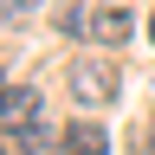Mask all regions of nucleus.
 Returning <instances> with one entry per match:
<instances>
[{
  "instance_id": "f257e3e1",
  "label": "nucleus",
  "mask_w": 155,
  "mask_h": 155,
  "mask_svg": "<svg viewBox=\"0 0 155 155\" xmlns=\"http://www.w3.org/2000/svg\"><path fill=\"white\" fill-rule=\"evenodd\" d=\"M71 97H78L84 110L116 104V71L104 65V58H78V65H71Z\"/></svg>"
},
{
  "instance_id": "f03ea898",
  "label": "nucleus",
  "mask_w": 155,
  "mask_h": 155,
  "mask_svg": "<svg viewBox=\"0 0 155 155\" xmlns=\"http://www.w3.org/2000/svg\"><path fill=\"white\" fill-rule=\"evenodd\" d=\"M0 116H7V129L39 123V91H32V84H7V97H0Z\"/></svg>"
},
{
  "instance_id": "7ed1b4c3",
  "label": "nucleus",
  "mask_w": 155,
  "mask_h": 155,
  "mask_svg": "<svg viewBox=\"0 0 155 155\" xmlns=\"http://www.w3.org/2000/svg\"><path fill=\"white\" fill-rule=\"evenodd\" d=\"M65 155H110V136L97 123H71L65 129Z\"/></svg>"
},
{
  "instance_id": "20e7f679",
  "label": "nucleus",
  "mask_w": 155,
  "mask_h": 155,
  "mask_svg": "<svg viewBox=\"0 0 155 155\" xmlns=\"http://www.w3.org/2000/svg\"><path fill=\"white\" fill-rule=\"evenodd\" d=\"M13 142H19V149H26V155H52V149H58L45 123H26V129H13Z\"/></svg>"
},
{
  "instance_id": "39448f33",
  "label": "nucleus",
  "mask_w": 155,
  "mask_h": 155,
  "mask_svg": "<svg viewBox=\"0 0 155 155\" xmlns=\"http://www.w3.org/2000/svg\"><path fill=\"white\" fill-rule=\"evenodd\" d=\"M97 39H104V45H123V39H129V13H97Z\"/></svg>"
},
{
  "instance_id": "423d86ee",
  "label": "nucleus",
  "mask_w": 155,
  "mask_h": 155,
  "mask_svg": "<svg viewBox=\"0 0 155 155\" xmlns=\"http://www.w3.org/2000/svg\"><path fill=\"white\" fill-rule=\"evenodd\" d=\"M58 32H65V39H84V32H97L91 7H65V13H58Z\"/></svg>"
},
{
  "instance_id": "0eeeda50",
  "label": "nucleus",
  "mask_w": 155,
  "mask_h": 155,
  "mask_svg": "<svg viewBox=\"0 0 155 155\" xmlns=\"http://www.w3.org/2000/svg\"><path fill=\"white\" fill-rule=\"evenodd\" d=\"M39 0H7V19H19V13H32Z\"/></svg>"
},
{
  "instance_id": "6e6552de",
  "label": "nucleus",
  "mask_w": 155,
  "mask_h": 155,
  "mask_svg": "<svg viewBox=\"0 0 155 155\" xmlns=\"http://www.w3.org/2000/svg\"><path fill=\"white\" fill-rule=\"evenodd\" d=\"M149 32H155V19H149Z\"/></svg>"
}]
</instances>
